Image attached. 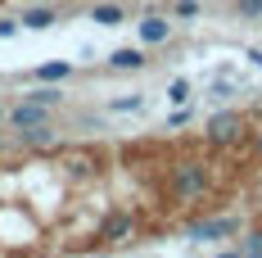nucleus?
<instances>
[{
	"label": "nucleus",
	"mask_w": 262,
	"mask_h": 258,
	"mask_svg": "<svg viewBox=\"0 0 262 258\" xmlns=\"http://www.w3.org/2000/svg\"><path fill=\"white\" fill-rule=\"evenodd\" d=\"M208 190V168L204 163H194V158H185L172 168V195L177 200H199Z\"/></svg>",
	"instance_id": "obj_1"
},
{
	"label": "nucleus",
	"mask_w": 262,
	"mask_h": 258,
	"mask_svg": "<svg viewBox=\"0 0 262 258\" xmlns=\"http://www.w3.org/2000/svg\"><path fill=\"white\" fill-rule=\"evenodd\" d=\"M244 131H249V123H244V113H235V109H226V113H212V118H208V131H204V136H208L212 145H235V141L244 136Z\"/></svg>",
	"instance_id": "obj_2"
},
{
	"label": "nucleus",
	"mask_w": 262,
	"mask_h": 258,
	"mask_svg": "<svg viewBox=\"0 0 262 258\" xmlns=\"http://www.w3.org/2000/svg\"><path fill=\"white\" fill-rule=\"evenodd\" d=\"M36 123H50V104H36V100H18L14 109H9V127L23 131V127H36Z\"/></svg>",
	"instance_id": "obj_3"
},
{
	"label": "nucleus",
	"mask_w": 262,
	"mask_h": 258,
	"mask_svg": "<svg viewBox=\"0 0 262 258\" xmlns=\"http://www.w3.org/2000/svg\"><path fill=\"white\" fill-rule=\"evenodd\" d=\"M149 64V54H145V46H122V50L108 54V68L113 73H140Z\"/></svg>",
	"instance_id": "obj_4"
},
{
	"label": "nucleus",
	"mask_w": 262,
	"mask_h": 258,
	"mask_svg": "<svg viewBox=\"0 0 262 258\" xmlns=\"http://www.w3.org/2000/svg\"><path fill=\"white\" fill-rule=\"evenodd\" d=\"M235 231H239L235 217H208V222L190 227V240H222V235H235Z\"/></svg>",
	"instance_id": "obj_5"
},
{
	"label": "nucleus",
	"mask_w": 262,
	"mask_h": 258,
	"mask_svg": "<svg viewBox=\"0 0 262 258\" xmlns=\"http://www.w3.org/2000/svg\"><path fill=\"white\" fill-rule=\"evenodd\" d=\"M136 32H140V46H163V41L172 36V23H167V18H158V14H149V18H140V23H136Z\"/></svg>",
	"instance_id": "obj_6"
},
{
	"label": "nucleus",
	"mask_w": 262,
	"mask_h": 258,
	"mask_svg": "<svg viewBox=\"0 0 262 258\" xmlns=\"http://www.w3.org/2000/svg\"><path fill=\"white\" fill-rule=\"evenodd\" d=\"M18 23L27 27V32H46V27L59 23V14H54V5H23V18Z\"/></svg>",
	"instance_id": "obj_7"
},
{
	"label": "nucleus",
	"mask_w": 262,
	"mask_h": 258,
	"mask_svg": "<svg viewBox=\"0 0 262 258\" xmlns=\"http://www.w3.org/2000/svg\"><path fill=\"white\" fill-rule=\"evenodd\" d=\"M131 231H136L131 213H113V217H104V227H100V240H127Z\"/></svg>",
	"instance_id": "obj_8"
},
{
	"label": "nucleus",
	"mask_w": 262,
	"mask_h": 258,
	"mask_svg": "<svg viewBox=\"0 0 262 258\" xmlns=\"http://www.w3.org/2000/svg\"><path fill=\"white\" fill-rule=\"evenodd\" d=\"M18 136V145H54L59 141V131L50 127V123H36V127H23V131H14Z\"/></svg>",
	"instance_id": "obj_9"
},
{
	"label": "nucleus",
	"mask_w": 262,
	"mask_h": 258,
	"mask_svg": "<svg viewBox=\"0 0 262 258\" xmlns=\"http://www.w3.org/2000/svg\"><path fill=\"white\" fill-rule=\"evenodd\" d=\"M91 18H95L100 27H118V23H127V9H122V5H95Z\"/></svg>",
	"instance_id": "obj_10"
},
{
	"label": "nucleus",
	"mask_w": 262,
	"mask_h": 258,
	"mask_svg": "<svg viewBox=\"0 0 262 258\" xmlns=\"http://www.w3.org/2000/svg\"><path fill=\"white\" fill-rule=\"evenodd\" d=\"M27 100H36V104H50V109H59V104H63V91H59L54 82H41V86H32V91H27Z\"/></svg>",
	"instance_id": "obj_11"
},
{
	"label": "nucleus",
	"mask_w": 262,
	"mask_h": 258,
	"mask_svg": "<svg viewBox=\"0 0 262 258\" xmlns=\"http://www.w3.org/2000/svg\"><path fill=\"white\" fill-rule=\"evenodd\" d=\"M32 77H36V82H68V77H73V64H63V59H59V64H41Z\"/></svg>",
	"instance_id": "obj_12"
},
{
	"label": "nucleus",
	"mask_w": 262,
	"mask_h": 258,
	"mask_svg": "<svg viewBox=\"0 0 262 258\" xmlns=\"http://www.w3.org/2000/svg\"><path fill=\"white\" fill-rule=\"evenodd\" d=\"M140 104H145V95H118V100H108V109L113 113H136Z\"/></svg>",
	"instance_id": "obj_13"
},
{
	"label": "nucleus",
	"mask_w": 262,
	"mask_h": 258,
	"mask_svg": "<svg viewBox=\"0 0 262 258\" xmlns=\"http://www.w3.org/2000/svg\"><path fill=\"white\" fill-rule=\"evenodd\" d=\"M167 100H172V104H185V100H190V82L177 77L172 86H167Z\"/></svg>",
	"instance_id": "obj_14"
},
{
	"label": "nucleus",
	"mask_w": 262,
	"mask_h": 258,
	"mask_svg": "<svg viewBox=\"0 0 262 258\" xmlns=\"http://www.w3.org/2000/svg\"><path fill=\"white\" fill-rule=\"evenodd\" d=\"M239 18H262V0H235Z\"/></svg>",
	"instance_id": "obj_15"
},
{
	"label": "nucleus",
	"mask_w": 262,
	"mask_h": 258,
	"mask_svg": "<svg viewBox=\"0 0 262 258\" xmlns=\"http://www.w3.org/2000/svg\"><path fill=\"white\" fill-rule=\"evenodd\" d=\"M194 14H199L194 0H177V18H194Z\"/></svg>",
	"instance_id": "obj_16"
},
{
	"label": "nucleus",
	"mask_w": 262,
	"mask_h": 258,
	"mask_svg": "<svg viewBox=\"0 0 262 258\" xmlns=\"http://www.w3.org/2000/svg\"><path fill=\"white\" fill-rule=\"evenodd\" d=\"M18 27H23L18 18H0V36H18Z\"/></svg>",
	"instance_id": "obj_17"
},
{
	"label": "nucleus",
	"mask_w": 262,
	"mask_h": 258,
	"mask_svg": "<svg viewBox=\"0 0 262 258\" xmlns=\"http://www.w3.org/2000/svg\"><path fill=\"white\" fill-rule=\"evenodd\" d=\"M244 254H262V231H253L249 240H244Z\"/></svg>",
	"instance_id": "obj_18"
},
{
	"label": "nucleus",
	"mask_w": 262,
	"mask_h": 258,
	"mask_svg": "<svg viewBox=\"0 0 262 258\" xmlns=\"http://www.w3.org/2000/svg\"><path fill=\"white\" fill-rule=\"evenodd\" d=\"M185 123H190V109H177V113L167 118V127H185Z\"/></svg>",
	"instance_id": "obj_19"
},
{
	"label": "nucleus",
	"mask_w": 262,
	"mask_h": 258,
	"mask_svg": "<svg viewBox=\"0 0 262 258\" xmlns=\"http://www.w3.org/2000/svg\"><path fill=\"white\" fill-rule=\"evenodd\" d=\"M212 95H217V100H226V95H235V86H231V82H217V86H212Z\"/></svg>",
	"instance_id": "obj_20"
},
{
	"label": "nucleus",
	"mask_w": 262,
	"mask_h": 258,
	"mask_svg": "<svg viewBox=\"0 0 262 258\" xmlns=\"http://www.w3.org/2000/svg\"><path fill=\"white\" fill-rule=\"evenodd\" d=\"M0 123H9V109H5V104H0Z\"/></svg>",
	"instance_id": "obj_21"
},
{
	"label": "nucleus",
	"mask_w": 262,
	"mask_h": 258,
	"mask_svg": "<svg viewBox=\"0 0 262 258\" xmlns=\"http://www.w3.org/2000/svg\"><path fill=\"white\" fill-rule=\"evenodd\" d=\"M217 258H244V254H217Z\"/></svg>",
	"instance_id": "obj_22"
},
{
	"label": "nucleus",
	"mask_w": 262,
	"mask_h": 258,
	"mask_svg": "<svg viewBox=\"0 0 262 258\" xmlns=\"http://www.w3.org/2000/svg\"><path fill=\"white\" fill-rule=\"evenodd\" d=\"M258 158H262V131H258Z\"/></svg>",
	"instance_id": "obj_23"
},
{
	"label": "nucleus",
	"mask_w": 262,
	"mask_h": 258,
	"mask_svg": "<svg viewBox=\"0 0 262 258\" xmlns=\"http://www.w3.org/2000/svg\"><path fill=\"white\" fill-rule=\"evenodd\" d=\"M27 5H50V0H27Z\"/></svg>",
	"instance_id": "obj_24"
},
{
	"label": "nucleus",
	"mask_w": 262,
	"mask_h": 258,
	"mask_svg": "<svg viewBox=\"0 0 262 258\" xmlns=\"http://www.w3.org/2000/svg\"><path fill=\"white\" fill-rule=\"evenodd\" d=\"M244 258H262V254H244Z\"/></svg>",
	"instance_id": "obj_25"
}]
</instances>
